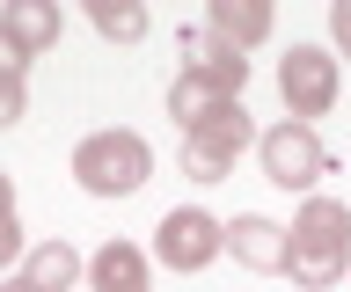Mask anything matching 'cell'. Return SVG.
Wrapping results in <instances>:
<instances>
[{
	"label": "cell",
	"instance_id": "6da1fadb",
	"mask_svg": "<svg viewBox=\"0 0 351 292\" xmlns=\"http://www.w3.org/2000/svg\"><path fill=\"white\" fill-rule=\"evenodd\" d=\"M285 234H293V278L307 292L344 285V270H351V204L344 198H307Z\"/></svg>",
	"mask_w": 351,
	"mask_h": 292
},
{
	"label": "cell",
	"instance_id": "7a4b0ae2",
	"mask_svg": "<svg viewBox=\"0 0 351 292\" xmlns=\"http://www.w3.org/2000/svg\"><path fill=\"white\" fill-rule=\"evenodd\" d=\"M154 176V146L125 124H110V132H88L73 146V183H81L88 198H132L139 183Z\"/></svg>",
	"mask_w": 351,
	"mask_h": 292
},
{
	"label": "cell",
	"instance_id": "3957f363",
	"mask_svg": "<svg viewBox=\"0 0 351 292\" xmlns=\"http://www.w3.org/2000/svg\"><path fill=\"white\" fill-rule=\"evenodd\" d=\"M337 88H344L337 51H322V44H293V51L278 59V95H285V110H293V124L329 117V110H337Z\"/></svg>",
	"mask_w": 351,
	"mask_h": 292
},
{
	"label": "cell",
	"instance_id": "277c9868",
	"mask_svg": "<svg viewBox=\"0 0 351 292\" xmlns=\"http://www.w3.org/2000/svg\"><path fill=\"white\" fill-rule=\"evenodd\" d=\"M154 256H161L176 278H191V270H205L213 256H227V220H213L205 204H176V212H161V226H154Z\"/></svg>",
	"mask_w": 351,
	"mask_h": 292
},
{
	"label": "cell",
	"instance_id": "5b68a950",
	"mask_svg": "<svg viewBox=\"0 0 351 292\" xmlns=\"http://www.w3.org/2000/svg\"><path fill=\"white\" fill-rule=\"evenodd\" d=\"M249 139H256L249 110H241V103H227V110L205 117L197 132H183V176H191V183H227Z\"/></svg>",
	"mask_w": 351,
	"mask_h": 292
},
{
	"label": "cell",
	"instance_id": "8992f818",
	"mask_svg": "<svg viewBox=\"0 0 351 292\" xmlns=\"http://www.w3.org/2000/svg\"><path fill=\"white\" fill-rule=\"evenodd\" d=\"M256 154H263V183H278V190H315L329 176V154L315 139V124H293V117L256 139Z\"/></svg>",
	"mask_w": 351,
	"mask_h": 292
},
{
	"label": "cell",
	"instance_id": "52a82bcc",
	"mask_svg": "<svg viewBox=\"0 0 351 292\" xmlns=\"http://www.w3.org/2000/svg\"><path fill=\"white\" fill-rule=\"evenodd\" d=\"M227 248H234L241 270H256V278H278V270H293V234H285L278 220H263V212H241V220H227Z\"/></svg>",
	"mask_w": 351,
	"mask_h": 292
},
{
	"label": "cell",
	"instance_id": "ba28073f",
	"mask_svg": "<svg viewBox=\"0 0 351 292\" xmlns=\"http://www.w3.org/2000/svg\"><path fill=\"white\" fill-rule=\"evenodd\" d=\"M183 73L205 81V88H219V95H241V88H249V59H241L234 44H219L213 29H191V37H183Z\"/></svg>",
	"mask_w": 351,
	"mask_h": 292
},
{
	"label": "cell",
	"instance_id": "9c48e42d",
	"mask_svg": "<svg viewBox=\"0 0 351 292\" xmlns=\"http://www.w3.org/2000/svg\"><path fill=\"white\" fill-rule=\"evenodd\" d=\"M59 29H66V15L51 8V0H8V8H0V37H8V44H22L29 59L59 44Z\"/></svg>",
	"mask_w": 351,
	"mask_h": 292
},
{
	"label": "cell",
	"instance_id": "30bf717a",
	"mask_svg": "<svg viewBox=\"0 0 351 292\" xmlns=\"http://www.w3.org/2000/svg\"><path fill=\"white\" fill-rule=\"evenodd\" d=\"M271 23H278V15H271L263 0H213V8H205V29H213L219 44H234V51L263 44V37H271Z\"/></svg>",
	"mask_w": 351,
	"mask_h": 292
},
{
	"label": "cell",
	"instance_id": "8fae6325",
	"mask_svg": "<svg viewBox=\"0 0 351 292\" xmlns=\"http://www.w3.org/2000/svg\"><path fill=\"white\" fill-rule=\"evenodd\" d=\"M88 292H147V256L132 241H103L88 256Z\"/></svg>",
	"mask_w": 351,
	"mask_h": 292
},
{
	"label": "cell",
	"instance_id": "7c38bea8",
	"mask_svg": "<svg viewBox=\"0 0 351 292\" xmlns=\"http://www.w3.org/2000/svg\"><path fill=\"white\" fill-rule=\"evenodd\" d=\"M22 278H29L37 292H73V278H88V263H81L73 241H37L29 256H22Z\"/></svg>",
	"mask_w": 351,
	"mask_h": 292
},
{
	"label": "cell",
	"instance_id": "4fadbf2b",
	"mask_svg": "<svg viewBox=\"0 0 351 292\" xmlns=\"http://www.w3.org/2000/svg\"><path fill=\"white\" fill-rule=\"evenodd\" d=\"M227 103H241V95H219V88H205V81H191V73H176V81H169V117L183 124V132H197V124L219 117Z\"/></svg>",
	"mask_w": 351,
	"mask_h": 292
},
{
	"label": "cell",
	"instance_id": "5bb4252c",
	"mask_svg": "<svg viewBox=\"0 0 351 292\" xmlns=\"http://www.w3.org/2000/svg\"><path fill=\"white\" fill-rule=\"evenodd\" d=\"M88 23L103 29L110 44H139L147 37V8L139 0H88Z\"/></svg>",
	"mask_w": 351,
	"mask_h": 292
},
{
	"label": "cell",
	"instance_id": "9a60e30c",
	"mask_svg": "<svg viewBox=\"0 0 351 292\" xmlns=\"http://www.w3.org/2000/svg\"><path fill=\"white\" fill-rule=\"evenodd\" d=\"M22 256H29V241H22V220H15V183L0 176V270L22 263Z\"/></svg>",
	"mask_w": 351,
	"mask_h": 292
},
{
	"label": "cell",
	"instance_id": "2e32d148",
	"mask_svg": "<svg viewBox=\"0 0 351 292\" xmlns=\"http://www.w3.org/2000/svg\"><path fill=\"white\" fill-rule=\"evenodd\" d=\"M0 73H8V81H29V51L8 44V37H0Z\"/></svg>",
	"mask_w": 351,
	"mask_h": 292
},
{
	"label": "cell",
	"instance_id": "e0dca14e",
	"mask_svg": "<svg viewBox=\"0 0 351 292\" xmlns=\"http://www.w3.org/2000/svg\"><path fill=\"white\" fill-rule=\"evenodd\" d=\"M329 37H337V51L351 59V0H337V8H329Z\"/></svg>",
	"mask_w": 351,
	"mask_h": 292
},
{
	"label": "cell",
	"instance_id": "ac0fdd59",
	"mask_svg": "<svg viewBox=\"0 0 351 292\" xmlns=\"http://www.w3.org/2000/svg\"><path fill=\"white\" fill-rule=\"evenodd\" d=\"M0 292H37V285H29V278H8V285H0Z\"/></svg>",
	"mask_w": 351,
	"mask_h": 292
}]
</instances>
